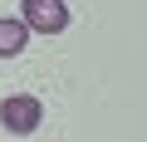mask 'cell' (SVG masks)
Segmentation results:
<instances>
[{"label": "cell", "mask_w": 147, "mask_h": 142, "mask_svg": "<svg viewBox=\"0 0 147 142\" xmlns=\"http://www.w3.org/2000/svg\"><path fill=\"white\" fill-rule=\"evenodd\" d=\"M39 122H44V103L34 93H10L5 103H0V127L15 132V137H30Z\"/></svg>", "instance_id": "6da1fadb"}, {"label": "cell", "mask_w": 147, "mask_h": 142, "mask_svg": "<svg viewBox=\"0 0 147 142\" xmlns=\"http://www.w3.org/2000/svg\"><path fill=\"white\" fill-rule=\"evenodd\" d=\"M20 25L34 34H59L69 25V5L64 0H20Z\"/></svg>", "instance_id": "7a4b0ae2"}, {"label": "cell", "mask_w": 147, "mask_h": 142, "mask_svg": "<svg viewBox=\"0 0 147 142\" xmlns=\"http://www.w3.org/2000/svg\"><path fill=\"white\" fill-rule=\"evenodd\" d=\"M25 44H30V30H25L20 20H0V59L25 54Z\"/></svg>", "instance_id": "3957f363"}]
</instances>
